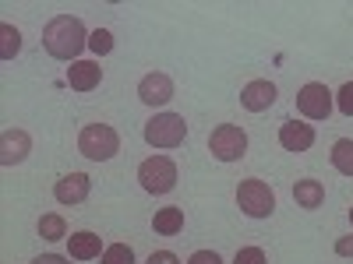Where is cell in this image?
Wrapping results in <instances>:
<instances>
[{"mask_svg": "<svg viewBox=\"0 0 353 264\" xmlns=\"http://www.w3.org/2000/svg\"><path fill=\"white\" fill-rule=\"evenodd\" d=\"M43 46H46L50 56H57V60H74V56L88 46V32H85L81 18H74V14L53 18L43 28Z\"/></svg>", "mask_w": 353, "mask_h": 264, "instance_id": "cell-1", "label": "cell"}, {"mask_svg": "<svg viewBox=\"0 0 353 264\" xmlns=\"http://www.w3.org/2000/svg\"><path fill=\"white\" fill-rule=\"evenodd\" d=\"M138 99H141L145 106H166V102L173 99V81H170V74H163V71L145 74V78L138 81Z\"/></svg>", "mask_w": 353, "mask_h": 264, "instance_id": "cell-8", "label": "cell"}, {"mask_svg": "<svg viewBox=\"0 0 353 264\" xmlns=\"http://www.w3.org/2000/svg\"><path fill=\"white\" fill-rule=\"evenodd\" d=\"M68 250H71L74 261H92V257L103 254V240L96 236V232L81 229V232H74V236H68Z\"/></svg>", "mask_w": 353, "mask_h": 264, "instance_id": "cell-14", "label": "cell"}, {"mask_svg": "<svg viewBox=\"0 0 353 264\" xmlns=\"http://www.w3.org/2000/svg\"><path fill=\"white\" fill-rule=\"evenodd\" d=\"M138 184L149 194H170L176 187V166L166 155H152L138 166Z\"/></svg>", "mask_w": 353, "mask_h": 264, "instance_id": "cell-5", "label": "cell"}, {"mask_svg": "<svg viewBox=\"0 0 353 264\" xmlns=\"http://www.w3.org/2000/svg\"><path fill=\"white\" fill-rule=\"evenodd\" d=\"M18 50H21V32L14 25H0V56H4V60H14Z\"/></svg>", "mask_w": 353, "mask_h": 264, "instance_id": "cell-18", "label": "cell"}, {"mask_svg": "<svg viewBox=\"0 0 353 264\" xmlns=\"http://www.w3.org/2000/svg\"><path fill=\"white\" fill-rule=\"evenodd\" d=\"M99 81H103V67L92 64V60H74L68 67V85L74 88V92H92Z\"/></svg>", "mask_w": 353, "mask_h": 264, "instance_id": "cell-13", "label": "cell"}, {"mask_svg": "<svg viewBox=\"0 0 353 264\" xmlns=\"http://www.w3.org/2000/svg\"><path fill=\"white\" fill-rule=\"evenodd\" d=\"M350 222H353V208H350Z\"/></svg>", "mask_w": 353, "mask_h": 264, "instance_id": "cell-28", "label": "cell"}, {"mask_svg": "<svg viewBox=\"0 0 353 264\" xmlns=\"http://www.w3.org/2000/svg\"><path fill=\"white\" fill-rule=\"evenodd\" d=\"M78 152L92 162H110L121 152V134L110 124H85L81 134H78Z\"/></svg>", "mask_w": 353, "mask_h": 264, "instance_id": "cell-2", "label": "cell"}, {"mask_svg": "<svg viewBox=\"0 0 353 264\" xmlns=\"http://www.w3.org/2000/svg\"><path fill=\"white\" fill-rule=\"evenodd\" d=\"M28 152H32V138L25 131H4V138H0V162L18 166V162H25Z\"/></svg>", "mask_w": 353, "mask_h": 264, "instance_id": "cell-11", "label": "cell"}, {"mask_svg": "<svg viewBox=\"0 0 353 264\" xmlns=\"http://www.w3.org/2000/svg\"><path fill=\"white\" fill-rule=\"evenodd\" d=\"M233 264H269V261H265V250L261 247H244V250H237Z\"/></svg>", "mask_w": 353, "mask_h": 264, "instance_id": "cell-22", "label": "cell"}, {"mask_svg": "<svg viewBox=\"0 0 353 264\" xmlns=\"http://www.w3.org/2000/svg\"><path fill=\"white\" fill-rule=\"evenodd\" d=\"M279 144L286 152H307L314 144V127L311 124H297V120H286L279 127Z\"/></svg>", "mask_w": 353, "mask_h": 264, "instance_id": "cell-12", "label": "cell"}, {"mask_svg": "<svg viewBox=\"0 0 353 264\" xmlns=\"http://www.w3.org/2000/svg\"><path fill=\"white\" fill-rule=\"evenodd\" d=\"M39 236L43 240H64L68 236V222L61 215H43L39 219Z\"/></svg>", "mask_w": 353, "mask_h": 264, "instance_id": "cell-19", "label": "cell"}, {"mask_svg": "<svg viewBox=\"0 0 353 264\" xmlns=\"http://www.w3.org/2000/svg\"><path fill=\"white\" fill-rule=\"evenodd\" d=\"M188 264H223V257H219L216 250H194Z\"/></svg>", "mask_w": 353, "mask_h": 264, "instance_id": "cell-24", "label": "cell"}, {"mask_svg": "<svg viewBox=\"0 0 353 264\" xmlns=\"http://www.w3.org/2000/svg\"><path fill=\"white\" fill-rule=\"evenodd\" d=\"M88 50H92L96 56H106V53L113 50V36L106 32V28H96V32L88 36Z\"/></svg>", "mask_w": 353, "mask_h": 264, "instance_id": "cell-21", "label": "cell"}, {"mask_svg": "<svg viewBox=\"0 0 353 264\" xmlns=\"http://www.w3.org/2000/svg\"><path fill=\"white\" fill-rule=\"evenodd\" d=\"M332 166L343 173V176H353V141L350 138H339L332 144Z\"/></svg>", "mask_w": 353, "mask_h": 264, "instance_id": "cell-17", "label": "cell"}, {"mask_svg": "<svg viewBox=\"0 0 353 264\" xmlns=\"http://www.w3.org/2000/svg\"><path fill=\"white\" fill-rule=\"evenodd\" d=\"M103 264H134V250L128 243H113L103 250Z\"/></svg>", "mask_w": 353, "mask_h": 264, "instance_id": "cell-20", "label": "cell"}, {"mask_svg": "<svg viewBox=\"0 0 353 264\" xmlns=\"http://www.w3.org/2000/svg\"><path fill=\"white\" fill-rule=\"evenodd\" d=\"M336 254L339 257H353V236H339L336 240Z\"/></svg>", "mask_w": 353, "mask_h": 264, "instance_id": "cell-26", "label": "cell"}, {"mask_svg": "<svg viewBox=\"0 0 353 264\" xmlns=\"http://www.w3.org/2000/svg\"><path fill=\"white\" fill-rule=\"evenodd\" d=\"M88 190H92V180H88L85 173H68V176H61V180H57L53 197L61 201V204H81V201L88 197Z\"/></svg>", "mask_w": 353, "mask_h": 264, "instance_id": "cell-10", "label": "cell"}, {"mask_svg": "<svg viewBox=\"0 0 353 264\" xmlns=\"http://www.w3.org/2000/svg\"><path fill=\"white\" fill-rule=\"evenodd\" d=\"M293 201H297V208H321V201H325V187H321V180H297V187H293Z\"/></svg>", "mask_w": 353, "mask_h": 264, "instance_id": "cell-15", "label": "cell"}, {"mask_svg": "<svg viewBox=\"0 0 353 264\" xmlns=\"http://www.w3.org/2000/svg\"><path fill=\"white\" fill-rule=\"evenodd\" d=\"M336 102H339V113L343 116H353V81H346L339 92H336Z\"/></svg>", "mask_w": 353, "mask_h": 264, "instance_id": "cell-23", "label": "cell"}, {"mask_svg": "<svg viewBox=\"0 0 353 264\" xmlns=\"http://www.w3.org/2000/svg\"><path fill=\"white\" fill-rule=\"evenodd\" d=\"M145 264H181V261H176V254H170V250H156V254H149Z\"/></svg>", "mask_w": 353, "mask_h": 264, "instance_id": "cell-25", "label": "cell"}, {"mask_svg": "<svg viewBox=\"0 0 353 264\" xmlns=\"http://www.w3.org/2000/svg\"><path fill=\"white\" fill-rule=\"evenodd\" d=\"M297 109L307 116V120H329L332 113V92L321 81H307L297 92Z\"/></svg>", "mask_w": 353, "mask_h": 264, "instance_id": "cell-7", "label": "cell"}, {"mask_svg": "<svg viewBox=\"0 0 353 264\" xmlns=\"http://www.w3.org/2000/svg\"><path fill=\"white\" fill-rule=\"evenodd\" d=\"M209 148L219 162H237L244 159L248 152V134L237 127V124H219L212 134H209Z\"/></svg>", "mask_w": 353, "mask_h": 264, "instance_id": "cell-6", "label": "cell"}, {"mask_svg": "<svg viewBox=\"0 0 353 264\" xmlns=\"http://www.w3.org/2000/svg\"><path fill=\"white\" fill-rule=\"evenodd\" d=\"M237 204L248 219H269L276 212V194L265 180H244L237 187Z\"/></svg>", "mask_w": 353, "mask_h": 264, "instance_id": "cell-4", "label": "cell"}, {"mask_svg": "<svg viewBox=\"0 0 353 264\" xmlns=\"http://www.w3.org/2000/svg\"><path fill=\"white\" fill-rule=\"evenodd\" d=\"M272 102H276V85H272V81L258 78V81H248V85H244L241 106H244L248 113H265Z\"/></svg>", "mask_w": 353, "mask_h": 264, "instance_id": "cell-9", "label": "cell"}, {"mask_svg": "<svg viewBox=\"0 0 353 264\" xmlns=\"http://www.w3.org/2000/svg\"><path fill=\"white\" fill-rule=\"evenodd\" d=\"M152 229L159 236H176L184 229V208H159L152 215Z\"/></svg>", "mask_w": 353, "mask_h": 264, "instance_id": "cell-16", "label": "cell"}, {"mask_svg": "<svg viewBox=\"0 0 353 264\" xmlns=\"http://www.w3.org/2000/svg\"><path fill=\"white\" fill-rule=\"evenodd\" d=\"M32 264H71V261H64L61 254H43V257H36Z\"/></svg>", "mask_w": 353, "mask_h": 264, "instance_id": "cell-27", "label": "cell"}, {"mask_svg": "<svg viewBox=\"0 0 353 264\" xmlns=\"http://www.w3.org/2000/svg\"><path fill=\"white\" fill-rule=\"evenodd\" d=\"M184 138H188V124L176 113H159L145 124V141L152 148H176V144H184Z\"/></svg>", "mask_w": 353, "mask_h": 264, "instance_id": "cell-3", "label": "cell"}]
</instances>
